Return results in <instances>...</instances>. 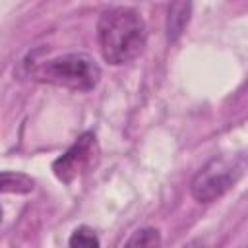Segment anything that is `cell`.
I'll use <instances>...</instances> for the list:
<instances>
[{
  "label": "cell",
  "mask_w": 248,
  "mask_h": 248,
  "mask_svg": "<svg viewBox=\"0 0 248 248\" xmlns=\"http://www.w3.org/2000/svg\"><path fill=\"white\" fill-rule=\"evenodd\" d=\"M145 23L132 8L116 6L101 14L97 21V41L105 62L126 64L141 54L145 46Z\"/></svg>",
  "instance_id": "cell-1"
},
{
  "label": "cell",
  "mask_w": 248,
  "mask_h": 248,
  "mask_svg": "<svg viewBox=\"0 0 248 248\" xmlns=\"http://www.w3.org/2000/svg\"><path fill=\"white\" fill-rule=\"evenodd\" d=\"M190 0H170L169 17H167V37L169 41H176L190 19Z\"/></svg>",
  "instance_id": "cell-5"
},
{
  "label": "cell",
  "mask_w": 248,
  "mask_h": 248,
  "mask_svg": "<svg viewBox=\"0 0 248 248\" xmlns=\"http://www.w3.org/2000/svg\"><path fill=\"white\" fill-rule=\"evenodd\" d=\"M29 76L35 81L66 87L72 91H91L99 83L101 68L87 54H64L35 64L29 70Z\"/></svg>",
  "instance_id": "cell-2"
},
{
  "label": "cell",
  "mask_w": 248,
  "mask_h": 248,
  "mask_svg": "<svg viewBox=\"0 0 248 248\" xmlns=\"http://www.w3.org/2000/svg\"><path fill=\"white\" fill-rule=\"evenodd\" d=\"M33 190V180L21 172H2V192H14V194H27Z\"/></svg>",
  "instance_id": "cell-6"
},
{
  "label": "cell",
  "mask_w": 248,
  "mask_h": 248,
  "mask_svg": "<svg viewBox=\"0 0 248 248\" xmlns=\"http://www.w3.org/2000/svg\"><path fill=\"white\" fill-rule=\"evenodd\" d=\"M99 153L97 147V138L93 132H83L54 163H52V170L54 176L64 182L70 184L74 182L78 176H81L95 161Z\"/></svg>",
  "instance_id": "cell-4"
},
{
  "label": "cell",
  "mask_w": 248,
  "mask_h": 248,
  "mask_svg": "<svg viewBox=\"0 0 248 248\" xmlns=\"http://www.w3.org/2000/svg\"><path fill=\"white\" fill-rule=\"evenodd\" d=\"M68 244H70V246L93 248V246H99L101 242H99V238H97V234H95L93 229H89V227H78V229L72 232Z\"/></svg>",
  "instance_id": "cell-7"
},
{
  "label": "cell",
  "mask_w": 248,
  "mask_h": 248,
  "mask_svg": "<svg viewBox=\"0 0 248 248\" xmlns=\"http://www.w3.org/2000/svg\"><path fill=\"white\" fill-rule=\"evenodd\" d=\"M161 236L157 229H141L134 232V236L126 242V246H159Z\"/></svg>",
  "instance_id": "cell-8"
},
{
  "label": "cell",
  "mask_w": 248,
  "mask_h": 248,
  "mask_svg": "<svg viewBox=\"0 0 248 248\" xmlns=\"http://www.w3.org/2000/svg\"><path fill=\"white\" fill-rule=\"evenodd\" d=\"M242 159L240 157H213L205 163L190 182L192 198L200 203H211L225 196L242 176Z\"/></svg>",
  "instance_id": "cell-3"
}]
</instances>
